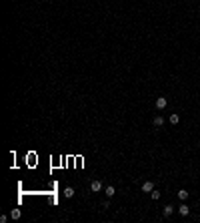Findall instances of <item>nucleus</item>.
Segmentation results:
<instances>
[{
	"instance_id": "f257e3e1",
	"label": "nucleus",
	"mask_w": 200,
	"mask_h": 223,
	"mask_svg": "<svg viewBox=\"0 0 200 223\" xmlns=\"http://www.w3.org/2000/svg\"><path fill=\"white\" fill-rule=\"evenodd\" d=\"M166 105H168V100L164 99V97H158V99H156V109H158V111L166 109Z\"/></svg>"
},
{
	"instance_id": "f03ea898",
	"label": "nucleus",
	"mask_w": 200,
	"mask_h": 223,
	"mask_svg": "<svg viewBox=\"0 0 200 223\" xmlns=\"http://www.w3.org/2000/svg\"><path fill=\"white\" fill-rule=\"evenodd\" d=\"M142 191H144V193H152V191H154V183H152V181L142 183Z\"/></svg>"
},
{
	"instance_id": "7ed1b4c3",
	"label": "nucleus",
	"mask_w": 200,
	"mask_h": 223,
	"mask_svg": "<svg viewBox=\"0 0 200 223\" xmlns=\"http://www.w3.org/2000/svg\"><path fill=\"white\" fill-rule=\"evenodd\" d=\"M178 213H180V215H182V217H186V215H188V213H190V209H188V205H186V203H182V205H180V207H178Z\"/></svg>"
},
{
	"instance_id": "20e7f679",
	"label": "nucleus",
	"mask_w": 200,
	"mask_h": 223,
	"mask_svg": "<svg viewBox=\"0 0 200 223\" xmlns=\"http://www.w3.org/2000/svg\"><path fill=\"white\" fill-rule=\"evenodd\" d=\"M90 189L96 193V191H100V189H102V183H100V181H92V183H90Z\"/></svg>"
},
{
	"instance_id": "39448f33",
	"label": "nucleus",
	"mask_w": 200,
	"mask_h": 223,
	"mask_svg": "<svg viewBox=\"0 0 200 223\" xmlns=\"http://www.w3.org/2000/svg\"><path fill=\"white\" fill-rule=\"evenodd\" d=\"M152 123H154V127H158V129H160V127L164 125V119H162L160 115H156V117H154V121H152Z\"/></svg>"
},
{
	"instance_id": "423d86ee",
	"label": "nucleus",
	"mask_w": 200,
	"mask_h": 223,
	"mask_svg": "<svg viewBox=\"0 0 200 223\" xmlns=\"http://www.w3.org/2000/svg\"><path fill=\"white\" fill-rule=\"evenodd\" d=\"M172 211H174V207H172V205H166V207L162 209V215H164V217H170Z\"/></svg>"
},
{
	"instance_id": "0eeeda50",
	"label": "nucleus",
	"mask_w": 200,
	"mask_h": 223,
	"mask_svg": "<svg viewBox=\"0 0 200 223\" xmlns=\"http://www.w3.org/2000/svg\"><path fill=\"white\" fill-rule=\"evenodd\" d=\"M178 199H180V201H186V199H188V191H186V189H180V191H178Z\"/></svg>"
},
{
	"instance_id": "6e6552de",
	"label": "nucleus",
	"mask_w": 200,
	"mask_h": 223,
	"mask_svg": "<svg viewBox=\"0 0 200 223\" xmlns=\"http://www.w3.org/2000/svg\"><path fill=\"white\" fill-rule=\"evenodd\" d=\"M64 197H66V199H72V197H74V189H72V187H66V189H64Z\"/></svg>"
},
{
	"instance_id": "1a4fd4ad",
	"label": "nucleus",
	"mask_w": 200,
	"mask_h": 223,
	"mask_svg": "<svg viewBox=\"0 0 200 223\" xmlns=\"http://www.w3.org/2000/svg\"><path fill=\"white\" fill-rule=\"evenodd\" d=\"M168 121H170V125H178V123H180V117H178V115H170Z\"/></svg>"
},
{
	"instance_id": "9d476101",
	"label": "nucleus",
	"mask_w": 200,
	"mask_h": 223,
	"mask_svg": "<svg viewBox=\"0 0 200 223\" xmlns=\"http://www.w3.org/2000/svg\"><path fill=\"white\" fill-rule=\"evenodd\" d=\"M10 217H12V219H20V209H12Z\"/></svg>"
},
{
	"instance_id": "9b49d317",
	"label": "nucleus",
	"mask_w": 200,
	"mask_h": 223,
	"mask_svg": "<svg viewBox=\"0 0 200 223\" xmlns=\"http://www.w3.org/2000/svg\"><path fill=\"white\" fill-rule=\"evenodd\" d=\"M150 197H152L154 201H158V199H160V191H158V189H154L152 193H150Z\"/></svg>"
},
{
	"instance_id": "f8f14e48",
	"label": "nucleus",
	"mask_w": 200,
	"mask_h": 223,
	"mask_svg": "<svg viewBox=\"0 0 200 223\" xmlns=\"http://www.w3.org/2000/svg\"><path fill=\"white\" fill-rule=\"evenodd\" d=\"M114 193H116V189H114L112 185H108V187H106V195H108V197H112Z\"/></svg>"
}]
</instances>
